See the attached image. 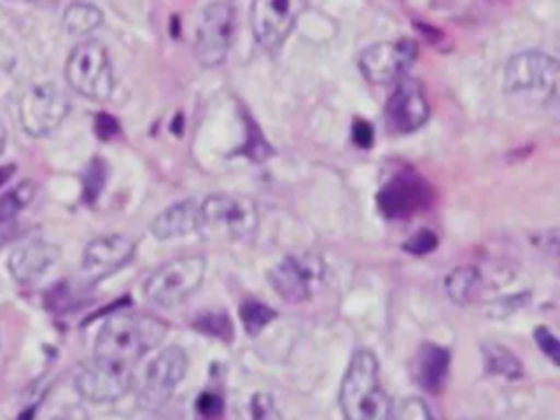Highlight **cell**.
Here are the masks:
<instances>
[{
    "mask_svg": "<svg viewBox=\"0 0 560 420\" xmlns=\"http://www.w3.org/2000/svg\"><path fill=\"white\" fill-rule=\"evenodd\" d=\"M164 332L166 326L155 317L114 313L105 319L94 341V359L133 370L136 363L162 341Z\"/></svg>",
    "mask_w": 560,
    "mask_h": 420,
    "instance_id": "obj_1",
    "label": "cell"
},
{
    "mask_svg": "<svg viewBox=\"0 0 560 420\" xmlns=\"http://www.w3.org/2000/svg\"><path fill=\"white\" fill-rule=\"evenodd\" d=\"M339 405L350 420H383L392 413V398L381 387L378 361L368 348H359L343 374Z\"/></svg>",
    "mask_w": 560,
    "mask_h": 420,
    "instance_id": "obj_2",
    "label": "cell"
},
{
    "mask_svg": "<svg viewBox=\"0 0 560 420\" xmlns=\"http://www.w3.org/2000/svg\"><path fill=\"white\" fill-rule=\"evenodd\" d=\"M560 63L540 50H523L505 63V92L536 105L558 103Z\"/></svg>",
    "mask_w": 560,
    "mask_h": 420,
    "instance_id": "obj_3",
    "label": "cell"
},
{
    "mask_svg": "<svg viewBox=\"0 0 560 420\" xmlns=\"http://www.w3.org/2000/svg\"><path fill=\"white\" fill-rule=\"evenodd\" d=\"M66 81L85 98H109L114 92V70L107 48L98 39L79 42L66 61Z\"/></svg>",
    "mask_w": 560,
    "mask_h": 420,
    "instance_id": "obj_4",
    "label": "cell"
},
{
    "mask_svg": "<svg viewBox=\"0 0 560 420\" xmlns=\"http://www.w3.org/2000/svg\"><path fill=\"white\" fill-rule=\"evenodd\" d=\"M206 258L179 256L153 271L144 284L149 302L160 308H175L186 302L203 282Z\"/></svg>",
    "mask_w": 560,
    "mask_h": 420,
    "instance_id": "obj_5",
    "label": "cell"
},
{
    "mask_svg": "<svg viewBox=\"0 0 560 420\" xmlns=\"http://www.w3.org/2000/svg\"><path fill=\"white\" fill-rule=\"evenodd\" d=\"M258 225V210L245 197L210 195L199 203V232L214 238H245Z\"/></svg>",
    "mask_w": 560,
    "mask_h": 420,
    "instance_id": "obj_6",
    "label": "cell"
},
{
    "mask_svg": "<svg viewBox=\"0 0 560 420\" xmlns=\"http://www.w3.org/2000/svg\"><path fill=\"white\" fill-rule=\"evenodd\" d=\"M188 368V357L179 346L164 348L142 370L138 378V405L144 409L164 407L175 387L182 383Z\"/></svg>",
    "mask_w": 560,
    "mask_h": 420,
    "instance_id": "obj_7",
    "label": "cell"
},
{
    "mask_svg": "<svg viewBox=\"0 0 560 420\" xmlns=\"http://www.w3.org/2000/svg\"><path fill=\"white\" fill-rule=\"evenodd\" d=\"M234 37V9L230 2H212L208 4L197 22L195 31V59L203 68H214L225 61L228 50Z\"/></svg>",
    "mask_w": 560,
    "mask_h": 420,
    "instance_id": "obj_8",
    "label": "cell"
},
{
    "mask_svg": "<svg viewBox=\"0 0 560 420\" xmlns=\"http://www.w3.org/2000/svg\"><path fill=\"white\" fill-rule=\"evenodd\" d=\"M70 112L68 94L55 83L31 85L20 98L22 129L33 136H46L55 131Z\"/></svg>",
    "mask_w": 560,
    "mask_h": 420,
    "instance_id": "obj_9",
    "label": "cell"
},
{
    "mask_svg": "<svg viewBox=\"0 0 560 420\" xmlns=\"http://www.w3.org/2000/svg\"><path fill=\"white\" fill-rule=\"evenodd\" d=\"M418 48L411 39L376 42L361 50L357 63L361 74L372 85H394L405 79L413 66Z\"/></svg>",
    "mask_w": 560,
    "mask_h": 420,
    "instance_id": "obj_10",
    "label": "cell"
},
{
    "mask_svg": "<svg viewBox=\"0 0 560 420\" xmlns=\"http://www.w3.org/2000/svg\"><path fill=\"white\" fill-rule=\"evenodd\" d=\"M302 9L304 0H254L252 33L256 44L267 52L280 50L291 35Z\"/></svg>",
    "mask_w": 560,
    "mask_h": 420,
    "instance_id": "obj_11",
    "label": "cell"
},
{
    "mask_svg": "<svg viewBox=\"0 0 560 420\" xmlns=\"http://www.w3.org/2000/svg\"><path fill=\"white\" fill-rule=\"evenodd\" d=\"M324 278V262L315 254L284 256L271 271L269 284L287 302H304Z\"/></svg>",
    "mask_w": 560,
    "mask_h": 420,
    "instance_id": "obj_12",
    "label": "cell"
},
{
    "mask_svg": "<svg viewBox=\"0 0 560 420\" xmlns=\"http://www.w3.org/2000/svg\"><path fill=\"white\" fill-rule=\"evenodd\" d=\"M131 385L133 370L116 368L98 359L85 363L74 378L77 392L90 402H114L122 398L131 389Z\"/></svg>",
    "mask_w": 560,
    "mask_h": 420,
    "instance_id": "obj_13",
    "label": "cell"
},
{
    "mask_svg": "<svg viewBox=\"0 0 560 420\" xmlns=\"http://www.w3.org/2000/svg\"><path fill=\"white\" fill-rule=\"evenodd\" d=\"M394 92L385 103V120L398 133H411L420 129L429 118V101L424 90L413 79H400L394 83Z\"/></svg>",
    "mask_w": 560,
    "mask_h": 420,
    "instance_id": "obj_14",
    "label": "cell"
},
{
    "mask_svg": "<svg viewBox=\"0 0 560 420\" xmlns=\"http://www.w3.org/2000/svg\"><path fill=\"white\" fill-rule=\"evenodd\" d=\"M136 252V243L125 234H103L92 238L83 249V269L92 278L109 276L125 267Z\"/></svg>",
    "mask_w": 560,
    "mask_h": 420,
    "instance_id": "obj_15",
    "label": "cell"
},
{
    "mask_svg": "<svg viewBox=\"0 0 560 420\" xmlns=\"http://www.w3.org/2000/svg\"><path fill=\"white\" fill-rule=\"evenodd\" d=\"M57 256L59 252L52 243L44 238H31L13 247V252L9 254L7 267H9V273L24 284L42 278L55 265Z\"/></svg>",
    "mask_w": 560,
    "mask_h": 420,
    "instance_id": "obj_16",
    "label": "cell"
},
{
    "mask_svg": "<svg viewBox=\"0 0 560 420\" xmlns=\"http://www.w3.org/2000/svg\"><path fill=\"white\" fill-rule=\"evenodd\" d=\"M429 199L420 179L409 175H398L385 184L378 192V206L387 217H407L420 210Z\"/></svg>",
    "mask_w": 560,
    "mask_h": 420,
    "instance_id": "obj_17",
    "label": "cell"
},
{
    "mask_svg": "<svg viewBox=\"0 0 560 420\" xmlns=\"http://www.w3.org/2000/svg\"><path fill=\"white\" fill-rule=\"evenodd\" d=\"M151 234L158 241L179 238L190 232H199V203L195 199H182L168 208H164L151 221Z\"/></svg>",
    "mask_w": 560,
    "mask_h": 420,
    "instance_id": "obj_18",
    "label": "cell"
},
{
    "mask_svg": "<svg viewBox=\"0 0 560 420\" xmlns=\"http://www.w3.org/2000/svg\"><path fill=\"white\" fill-rule=\"evenodd\" d=\"M448 363H451V352L446 348L435 343H424L418 348L411 361V376L420 387L429 392H440L448 374Z\"/></svg>",
    "mask_w": 560,
    "mask_h": 420,
    "instance_id": "obj_19",
    "label": "cell"
},
{
    "mask_svg": "<svg viewBox=\"0 0 560 420\" xmlns=\"http://www.w3.org/2000/svg\"><path fill=\"white\" fill-rule=\"evenodd\" d=\"M103 22V13L98 7L90 2H72L63 11V28L68 35L83 37L90 35L94 28H98Z\"/></svg>",
    "mask_w": 560,
    "mask_h": 420,
    "instance_id": "obj_20",
    "label": "cell"
},
{
    "mask_svg": "<svg viewBox=\"0 0 560 420\" xmlns=\"http://www.w3.org/2000/svg\"><path fill=\"white\" fill-rule=\"evenodd\" d=\"M481 284L479 271L475 267H457L444 278V289L448 298L457 304H468Z\"/></svg>",
    "mask_w": 560,
    "mask_h": 420,
    "instance_id": "obj_21",
    "label": "cell"
},
{
    "mask_svg": "<svg viewBox=\"0 0 560 420\" xmlns=\"http://www.w3.org/2000/svg\"><path fill=\"white\" fill-rule=\"evenodd\" d=\"M483 359L488 372L503 374V376H521V361L503 346L499 343H486L483 346Z\"/></svg>",
    "mask_w": 560,
    "mask_h": 420,
    "instance_id": "obj_22",
    "label": "cell"
},
{
    "mask_svg": "<svg viewBox=\"0 0 560 420\" xmlns=\"http://www.w3.org/2000/svg\"><path fill=\"white\" fill-rule=\"evenodd\" d=\"M33 197H35V184L33 182H24V184L15 186L13 190H9L7 195H2L0 197V221L13 219Z\"/></svg>",
    "mask_w": 560,
    "mask_h": 420,
    "instance_id": "obj_23",
    "label": "cell"
},
{
    "mask_svg": "<svg viewBox=\"0 0 560 420\" xmlns=\"http://www.w3.org/2000/svg\"><path fill=\"white\" fill-rule=\"evenodd\" d=\"M273 317H276V311L269 308L267 304L249 300L241 306V319H243V326L249 335H258Z\"/></svg>",
    "mask_w": 560,
    "mask_h": 420,
    "instance_id": "obj_24",
    "label": "cell"
},
{
    "mask_svg": "<svg viewBox=\"0 0 560 420\" xmlns=\"http://www.w3.org/2000/svg\"><path fill=\"white\" fill-rule=\"evenodd\" d=\"M431 416H433L431 409L420 398H405L398 405L392 402V413H389V418H400V420H429Z\"/></svg>",
    "mask_w": 560,
    "mask_h": 420,
    "instance_id": "obj_25",
    "label": "cell"
},
{
    "mask_svg": "<svg viewBox=\"0 0 560 420\" xmlns=\"http://www.w3.org/2000/svg\"><path fill=\"white\" fill-rule=\"evenodd\" d=\"M197 328L206 335H214V337H221V339H232V324L225 315L217 313V315H206L201 322H197Z\"/></svg>",
    "mask_w": 560,
    "mask_h": 420,
    "instance_id": "obj_26",
    "label": "cell"
},
{
    "mask_svg": "<svg viewBox=\"0 0 560 420\" xmlns=\"http://www.w3.org/2000/svg\"><path fill=\"white\" fill-rule=\"evenodd\" d=\"M252 416L254 418H280V411H278L271 394L262 392L252 398Z\"/></svg>",
    "mask_w": 560,
    "mask_h": 420,
    "instance_id": "obj_27",
    "label": "cell"
},
{
    "mask_svg": "<svg viewBox=\"0 0 560 420\" xmlns=\"http://www.w3.org/2000/svg\"><path fill=\"white\" fill-rule=\"evenodd\" d=\"M435 245H438L435 234H431V232L424 230V232L413 234V236L405 243V249L411 252V254H427V252H431Z\"/></svg>",
    "mask_w": 560,
    "mask_h": 420,
    "instance_id": "obj_28",
    "label": "cell"
},
{
    "mask_svg": "<svg viewBox=\"0 0 560 420\" xmlns=\"http://www.w3.org/2000/svg\"><path fill=\"white\" fill-rule=\"evenodd\" d=\"M536 341H538L540 350H542L553 363H558V339L553 337V332H549L547 328H536Z\"/></svg>",
    "mask_w": 560,
    "mask_h": 420,
    "instance_id": "obj_29",
    "label": "cell"
},
{
    "mask_svg": "<svg viewBox=\"0 0 560 420\" xmlns=\"http://www.w3.org/2000/svg\"><path fill=\"white\" fill-rule=\"evenodd\" d=\"M223 409V402L217 394L212 392H203L199 398H197V411L201 416H219Z\"/></svg>",
    "mask_w": 560,
    "mask_h": 420,
    "instance_id": "obj_30",
    "label": "cell"
},
{
    "mask_svg": "<svg viewBox=\"0 0 560 420\" xmlns=\"http://www.w3.org/2000/svg\"><path fill=\"white\" fill-rule=\"evenodd\" d=\"M352 138L359 147H370L372 144V127L363 120H357L352 127Z\"/></svg>",
    "mask_w": 560,
    "mask_h": 420,
    "instance_id": "obj_31",
    "label": "cell"
},
{
    "mask_svg": "<svg viewBox=\"0 0 560 420\" xmlns=\"http://www.w3.org/2000/svg\"><path fill=\"white\" fill-rule=\"evenodd\" d=\"M4 142H7V131H4V125H2V120H0V153H2V149H4Z\"/></svg>",
    "mask_w": 560,
    "mask_h": 420,
    "instance_id": "obj_32",
    "label": "cell"
},
{
    "mask_svg": "<svg viewBox=\"0 0 560 420\" xmlns=\"http://www.w3.org/2000/svg\"><path fill=\"white\" fill-rule=\"evenodd\" d=\"M221 2H232V0H221Z\"/></svg>",
    "mask_w": 560,
    "mask_h": 420,
    "instance_id": "obj_33",
    "label": "cell"
}]
</instances>
